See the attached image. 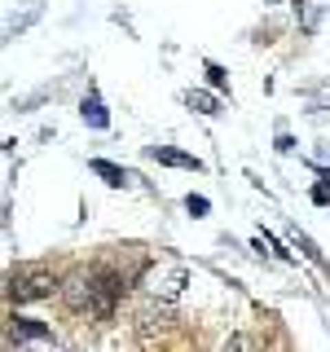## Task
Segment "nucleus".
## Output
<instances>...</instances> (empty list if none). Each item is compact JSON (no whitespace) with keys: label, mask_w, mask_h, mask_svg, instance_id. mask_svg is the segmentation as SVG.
<instances>
[{"label":"nucleus","mask_w":330,"mask_h":352,"mask_svg":"<svg viewBox=\"0 0 330 352\" xmlns=\"http://www.w3.org/2000/svg\"><path fill=\"white\" fill-rule=\"evenodd\" d=\"M62 300L71 313H97L106 317L110 308L119 300V278H110V273H75V278H66L62 286Z\"/></svg>","instance_id":"obj_1"},{"label":"nucleus","mask_w":330,"mask_h":352,"mask_svg":"<svg viewBox=\"0 0 330 352\" xmlns=\"http://www.w3.org/2000/svg\"><path fill=\"white\" fill-rule=\"evenodd\" d=\"M53 273H44V269H22L9 278V300L14 304H31V300H49L53 295Z\"/></svg>","instance_id":"obj_2"},{"label":"nucleus","mask_w":330,"mask_h":352,"mask_svg":"<svg viewBox=\"0 0 330 352\" xmlns=\"http://www.w3.org/2000/svg\"><path fill=\"white\" fill-rule=\"evenodd\" d=\"M185 286H190V269H185V264H159L146 278V291L154 300H181Z\"/></svg>","instance_id":"obj_3"},{"label":"nucleus","mask_w":330,"mask_h":352,"mask_svg":"<svg viewBox=\"0 0 330 352\" xmlns=\"http://www.w3.org/2000/svg\"><path fill=\"white\" fill-rule=\"evenodd\" d=\"M150 159H154V163H168V168L203 172V159H198V154H185V150H172V146H150Z\"/></svg>","instance_id":"obj_4"},{"label":"nucleus","mask_w":330,"mask_h":352,"mask_svg":"<svg viewBox=\"0 0 330 352\" xmlns=\"http://www.w3.org/2000/svg\"><path fill=\"white\" fill-rule=\"evenodd\" d=\"M80 115H84V124H88V128H106V124H110V115H106L102 97H97L93 88L84 93V102H80Z\"/></svg>","instance_id":"obj_5"},{"label":"nucleus","mask_w":330,"mask_h":352,"mask_svg":"<svg viewBox=\"0 0 330 352\" xmlns=\"http://www.w3.org/2000/svg\"><path fill=\"white\" fill-rule=\"evenodd\" d=\"M14 344H27V339H40V344H53V330L49 326H40V322H27V317H18L14 322Z\"/></svg>","instance_id":"obj_6"},{"label":"nucleus","mask_w":330,"mask_h":352,"mask_svg":"<svg viewBox=\"0 0 330 352\" xmlns=\"http://www.w3.org/2000/svg\"><path fill=\"white\" fill-rule=\"evenodd\" d=\"M40 14H44V0H31V5L22 9V14H14V18H9L5 36H9V40H18V36H22V31H27V27H31V22H36Z\"/></svg>","instance_id":"obj_7"},{"label":"nucleus","mask_w":330,"mask_h":352,"mask_svg":"<svg viewBox=\"0 0 330 352\" xmlns=\"http://www.w3.org/2000/svg\"><path fill=\"white\" fill-rule=\"evenodd\" d=\"M88 168H93L97 176H102L106 185H115V190H119V185H128V181H132V176H128L124 168H119V163H110V159H93Z\"/></svg>","instance_id":"obj_8"},{"label":"nucleus","mask_w":330,"mask_h":352,"mask_svg":"<svg viewBox=\"0 0 330 352\" xmlns=\"http://www.w3.org/2000/svg\"><path fill=\"white\" fill-rule=\"evenodd\" d=\"M185 102H190L198 115H216V110H220V102H216L212 93H203V88H190V93H185Z\"/></svg>","instance_id":"obj_9"},{"label":"nucleus","mask_w":330,"mask_h":352,"mask_svg":"<svg viewBox=\"0 0 330 352\" xmlns=\"http://www.w3.org/2000/svg\"><path fill=\"white\" fill-rule=\"evenodd\" d=\"M291 238H295V247H300V251H304V256H308V260H313V264H322V269H326V260H322V251H317V247H313V242H308L304 234H295V229H291Z\"/></svg>","instance_id":"obj_10"},{"label":"nucleus","mask_w":330,"mask_h":352,"mask_svg":"<svg viewBox=\"0 0 330 352\" xmlns=\"http://www.w3.org/2000/svg\"><path fill=\"white\" fill-rule=\"evenodd\" d=\"M185 207H190V216H207V207H212V203H207L203 194H190V198H185Z\"/></svg>","instance_id":"obj_11"},{"label":"nucleus","mask_w":330,"mask_h":352,"mask_svg":"<svg viewBox=\"0 0 330 352\" xmlns=\"http://www.w3.org/2000/svg\"><path fill=\"white\" fill-rule=\"evenodd\" d=\"M207 75H212V84H216V88H225V71H220V66H216V62H212V66H207Z\"/></svg>","instance_id":"obj_12"},{"label":"nucleus","mask_w":330,"mask_h":352,"mask_svg":"<svg viewBox=\"0 0 330 352\" xmlns=\"http://www.w3.org/2000/svg\"><path fill=\"white\" fill-rule=\"evenodd\" d=\"M317 163H322V168H330V146H322V150H317Z\"/></svg>","instance_id":"obj_13"}]
</instances>
